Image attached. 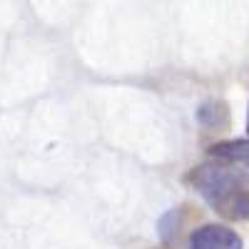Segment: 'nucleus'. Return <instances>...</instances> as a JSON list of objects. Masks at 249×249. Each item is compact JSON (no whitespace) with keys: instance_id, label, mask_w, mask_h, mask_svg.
<instances>
[{"instance_id":"obj_2","label":"nucleus","mask_w":249,"mask_h":249,"mask_svg":"<svg viewBox=\"0 0 249 249\" xmlns=\"http://www.w3.org/2000/svg\"><path fill=\"white\" fill-rule=\"evenodd\" d=\"M190 249H244V242L230 227L204 224L192 232Z\"/></svg>"},{"instance_id":"obj_4","label":"nucleus","mask_w":249,"mask_h":249,"mask_svg":"<svg viewBox=\"0 0 249 249\" xmlns=\"http://www.w3.org/2000/svg\"><path fill=\"white\" fill-rule=\"evenodd\" d=\"M197 120L204 127H227L230 124V107H227V102H219V100L204 102L197 110Z\"/></svg>"},{"instance_id":"obj_6","label":"nucleus","mask_w":249,"mask_h":249,"mask_svg":"<svg viewBox=\"0 0 249 249\" xmlns=\"http://www.w3.org/2000/svg\"><path fill=\"white\" fill-rule=\"evenodd\" d=\"M247 132H249V115H247Z\"/></svg>"},{"instance_id":"obj_3","label":"nucleus","mask_w":249,"mask_h":249,"mask_svg":"<svg viewBox=\"0 0 249 249\" xmlns=\"http://www.w3.org/2000/svg\"><path fill=\"white\" fill-rule=\"evenodd\" d=\"M210 152L217 160L232 162V164H244L249 167V140H224V142H214L210 144Z\"/></svg>"},{"instance_id":"obj_1","label":"nucleus","mask_w":249,"mask_h":249,"mask_svg":"<svg viewBox=\"0 0 249 249\" xmlns=\"http://www.w3.org/2000/svg\"><path fill=\"white\" fill-rule=\"evenodd\" d=\"M187 179L219 217L249 219V172L232 164H199Z\"/></svg>"},{"instance_id":"obj_5","label":"nucleus","mask_w":249,"mask_h":249,"mask_svg":"<svg viewBox=\"0 0 249 249\" xmlns=\"http://www.w3.org/2000/svg\"><path fill=\"white\" fill-rule=\"evenodd\" d=\"M175 219H177V212H175V210L167 212V214L160 219V237H162L164 242H170L172 234H175Z\"/></svg>"}]
</instances>
